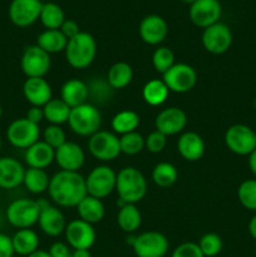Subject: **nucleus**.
I'll use <instances>...</instances> for the list:
<instances>
[{"mask_svg":"<svg viewBox=\"0 0 256 257\" xmlns=\"http://www.w3.org/2000/svg\"><path fill=\"white\" fill-rule=\"evenodd\" d=\"M48 193L52 202L58 207H77L88 195L85 177L79 172L58 171L50 177Z\"/></svg>","mask_w":256,"mask_h":257,"instance_id":"1","label":"nucleus"},{"mask_svg":"<svg viewBox=\"0 0 256 257\" xmlns=\"http://www.w3.org/2000/svg\"><path fill=\"white\" fill-rule=\"evenodd\" d=\"M147 190V180L138 168L128 166L117 173L115 192L118 193V198L124 203L137 205L146 197Z\"/></svg>","mask_w":256,"mask_h":257,"instance_id":"2","label":"nucleus"},{"mask_svg":"<svg viewBox=\"0 0 256 257\" xmlns=\"http://www.w3.org/2000/svg\"><path fill=\"white\" fill-rule=\"evenodd\" d=\"M64 53L70 67L79 70L87 69L97 57V42L89 33L79 32L68 40Z\"/></svg>","mask_w":256,"mask_h":257,"instance_id":"3","label":"nucleus"},{"mask_svg":"<svg viewBox=\"0 0 256 257\" xmlns=\"http://www.w3.org/2000/svg\"><path fill=\"white\" fill-rule=\"evenodd\" d=\"M68 124L73 133L80 137H90L98 132L102 124V115L99 109L90 103L70 109Z\"/></svg>","mask_w":256,"mask_h":257,"instance_id":"4","label":"nucleus"},{"mask_svg":"<svg viewBox=\"0 0 256 257\" xmlns=\"http://www.w3.org/2000/svg\"><path fill=\"white\" fill-rule=\"evenodd\" d=\"M40 215V207L38 202L32 198H17L9 203L7 208V220L13 227L18 230L32 228L38 223Z\"/></svg>","mask_w":256,"mask_h":257,"instance_id":"5","label":"nucleus"},{"mask_svg":"<svg viewBox=\"0 0 256 257\" xmlns=\"http://www.w3.org/2000/svg\"><path fill=\"white\" fill-rule=\"evenodd\" d=\"M115 182H117V173L107 165L97 166L85 177L88 195L99 200L112 195L113 191H115Z\"/></svg>","mask_w":256,"mask_h":257,"instance_id":"6","label":"nucleus"},{"mask_svg":"<svg viewBox=\"0 0 256 257\" xmlns=\"http://www.w3.org/2000/svg\"><path fill=\"white\" fill-rule=\"evenodd\" d=\"M88 151L95 160L110 162L120 155L119 137L109 131H98L88 140Z\"/></svg>","mask_w":256,"mask_h":257,"instance_id":"7","label":"nucleus"},{"mask_svg":"<svg viewBox=\"0 0 256 257\" xmlns=\"http://www.w3.org/2000/svg\"><path fill=\"white\" fill-rule=\"evenodd\" d=\"M225 145L237 156H248L256 150V132L246 124H233L225 132Z\"/></svg>","mask_w":256,"mask_h":257,"instance_id":"8","label":"nucleus"},{"mask_svg":"<svg viewBox=\"0 0 256 257\" xmlns=\"http://www.w3.org/2000/svg\"><path fill=\"white\" fill-rule=\"evenodd\" d=\"M162 80L170 92L183 94L195 88L197 83V73L190 64L175 63V65L162 75Z\"/></svg>","mask_w":256,"mask_h":257,"instance_id":"9","label":"nucleus"},{"mask_svg":"<svg viewBox=\"0 0 256 257\" xmlns=\"http://www.w3.org/2000/svg\"><path fill=\"white\" fill-rule=\"evenodd\" d=\"M50 54L37 44L28 45L23 52L20 68L27 78H44L50 70Z\"/></svg>","mask_w":256,"mask_h":257,"instance_id":"10","label":"nucleus"},{"mask_svg":"<svg viewBox=\"0 0 256 257\" xmlns=\"http://www.w3.org/2000/svg\"><path fill=\"white\" fill-rule=\"evenodd\" d=\"M40 137L39 125L32 123L27 118H18L13 120L7 130V140L13 147L27 150L37 143Z\"/></svg>","mask_w":256,"mask_h":257,"instance_id":"11","label":"nucleus"},{"mask_svg":"<svg viewBox=\"0 0 256 257\" xmlns=\"http://www.w3.org/2000/svg\"><path fill=\"white\" fill-rule=\"evenodd\" d=\"M132 248L137 257H165L170 248V242L163 233L147 231L136 236Z\"/></svg>","mask_w":256,"mask_h":257,"instance_id":"12","label":"nucleus"},{"mask_svg":"<svg viewBox=\"0 0 256 257\" xmlns=\"http://www.w3.org/2000/svg\"><path fill=\"white\" fill-rule=\"evenodd\" d=\"M64 235L68 246L73 250H90L97 240L94 226L80 218L67 223Z\"/></svg>","mask_w":256,"mask_h":257,"instance_id":"13","label":"nucleus"},{"mask_svg":"<svg viewBox=\"0 0 256 257\" xmlns=\"http://www.w3.org/2000/svg\"><path fill=\"white\" fill-rule=\"evenodd\" d=\"M232 32L228 25L221 22L203 29L202 37H201L203 48L208 53L215 55H220L227 52L232 44Z\"/></svg>","mask_w":256,"mask_h":257,"instance_id":"14","label":"nucleus"},{"mask_svg":"<svg viewBox=\"0 0 256 257\" xmlns=\"http://www.w3.org/2000/svg\"><path fill=\"white\" fill-rule=\"evenodd\" d=\"M43 3L40 0H12L9 5V19L15 27L28 28L39 20Z\"/></svg>","mask_w":256,"mask_h":257,"instance_id":"15","label":"nucleus"},{"mask_svg":"<svg viewBox=\"0 0 256 257\" xmlns=\"http://www.w3.org/2000/svg\"><path fill=\"white\" fill-rule=\"evenodd\" d=\"M188 14L193 25L206 29L220 22L222 8L218 0H196L190 5Z\"/></svg>","mask_w":256,"mask_h":257,"instance_id":"16","label":"nucleus"},{"mask_svg":"<svg viewBox=\"0 0 256 257\" xmlns=\"http://www.w3.org/2000/svg\"><path fill=\"white\" fill-rule=\"evenodd\" d=\"M187 114L178 107H168L161 110L155 119L156 130L165 136L181 135L187 125Z\"/></svg>","mask_w":256,"mask_h":257,"instance_id":"17","label":"nucleus"},{"mask_svg":"<svg viewBox=\"0 0 256 257\" xmlns=\"http://www.w3.org/2000/svg\"><path fill=\"white\" fill-rule=\"evenodd\" d=\"M54 162L60 171L79 172L85 162V153L78 143L67 141L58 150H55Z\"/></svg>","mask_w":256,"mask_h":257,"instance_id":"18","label":"nucleus"},{"mask_svg":"<svg viewBox=\"0 0 256 257\" xmlns=\"http://www.w3.org/2000/svg\"><path fill=\"white\" fill-rule=\"evenodd\" d=\"M140 37L146 44L160 45L168 35V24L161 15H147L140 23Z\"/></svg>","mask_w":256,"mask_h":257,"instance_id":"19","label":"nucleus"},{"mask_svg":"<svg viewBox=\"0 0 256 257\" xmlns=\"http://www.w3.org/2000/svg\"><path fill=\"white\" fill-rule=\"evenodd\" d=\"M25 170L23 163L17 158L0 157V188L3 190H14L23 185Z\"/></svg>","mask_w":256,"mask_h":257,"instance_id":"20","label":"nucleus"},{"mask_svg":"<svg viewBox=\"0 0 256 257\" xmlns=\"http://www.w3.org/2000/svg\"><path fill=\"white\" fill-rule=\"evenodd\" d=\"M67 223L64 213L58 206L49 205L48 207L40 210L38 225L47 236H50V237L60 236L64 233Z\"/></svg>","mask_w":256,"mask_h":257,"instance_id":"21","label":"nucleus"},{"mask_svg":"<svg viewBox=\"0 0 256 257\" xmlns=\"http://www.w3.org/2000/svg\"><path fill=\"white\" fill-rule=\"evenodd\" d=\"M23 94L30 105L44 107L53 98V90L44 78H27L23 84Z\"/></svg>","mask_w":256,"mask_h":257,"instance_id":"22","label":"nucleus"},{"mask_svg":"<svg viewBox=\"0 0 256 257\" xmlns=\"http://www.w3.org/2000/svg\"><path fill=\"white\" fill-rule=\"evenodd\" d=\"M206 145L198 133L188 131L181 133L177 141V151L183 160L188 162H197L205 155Z\"/></svg>","mask_w":256,"mask_h":257,"instance_id":"23","label":"nucleus"},{"mask_svg":"<svg viewBox=\"0 0 256 257\" xmlns=\"http://www.w3.org/2000/svg\"><path fill=\"white\" fill-rule=\"evenodd\" d=\"M55 158V150L50 147L44 141H38L33 146L25 150L24 161L30 168L45 170L49 167Z\"/></svg>","mask_w":256,"mask_h":257,"instance_id":"24","label":"nucleus"},{"mask_svg":"<svg viewBox=\"0 0 256 257\" xmlns=\"http://www.w3.org/2000/svg\"><path fill=\"white\" fill-rule=\"evenodd\" d=\"M88 98H89V88L80 79L73 78L67 80L60 88V99L70 108L88 103Z\"/></svg>","mask_w":256,"mask_h":257,"instance_id":"25","label":"nucleus"},{"mask_svg":"<svg viewBox=\"0 0 256 257\" xmlns=\"http://www.w3.org/2000/svg\"><path fill=\"white\" fill-rule=\"evenodd\" d=\"M78 215L80 220L95 225L100 222L105 216V207L102 200L87 195L77 206Z\"/></svg>","mask_w":256,"mask_h":257,"instance_id":"26","label":"nucleus"},{"mask_svg":"<svg viewBox=\"0 0 256 257\" xmlns=\"http://www.w3.org/2000/svg\"><path fill=\"white\" fill-rule=\"evenodd\" d=\"M14 252L20 256H29L39 250V236L32 228L18 230L12 237Z\"/></svg>","mask_w":256,"mask_h":257,"instance_id":"27","label":"nucleus"},{"mask_svg":"<svg viewBox=\"0 0 256 257\" xmlns=\"http://www.w3.org/2000/svg\"><path fill=\"white\" fill-rule=\"evenodd\" d=\"M117 223L119 228L128 235L135 233L142 225V215L138 207L132 203H125L120 208H118Z\"/></svg>","mask_w":256,"mask_h":257,"instance_id":"28","label":"nucleus"},{"mask_svg":"<svg viewBox=\"0 0 256 257\" xmlns=\"http://www.w3.org/2000/svg\"><path fill=\"white\" fill-rule=\"evenodd\" d=\"M67 44L68 39L59 29H45L37 38V45L42 48L43 50H45L48 54H57V53L64 52Z\"/></svg>","mask_w":256,"mask_h":257,"instance_id":"29","label":"nucleus"},{"mask_svg":"<svg viewBox=\"0 0 256 257\" xmlns=\"http://www.w3.org/2000/svg\"><path fill=\"white\" fill-rule=\"evenodd\" d=\"M170 89L162 79H151L145 84L142 89L143 100L151 107H160L166 103Z\"/></svg>","mask_w":256,"mask_h":257,"instance_id":"30","label":"nucleus"},{"mask_svg":"<svg viewBox=\"0 0 256 257\" xmlns=\"http://www.w3.org/2000/svg\"><path fill=\"white\" fill-rule=\"evenodd\" d=\"M133 79V69L128 63L117 62L108 69L107 80L110 88L115 90L124 89Z\"/></svg>","mask_w":256,"mask_h":257,"instance_id":"31","label":"nucleus"},{"mask_svg":"<svg viewBox=\"0 0 256 257\" xmlns=\"http://www.w3.org/2000/svg\"><path fill=\"white\" fill-rule=\"evenodd\" d=\"M140 123L141 118L137 112L131 109H124L115 113L114 117L112 118V122H110V127H112L113 133L123 136L131 132H136Z\"/></svg>","mask_w":256,"mask_h":257,"instance_id":"32","label":"nucleus"},{"mask_svg":"<svg viewBox=\"0 0 256 257\" xmlns=\"http://www.w3.org/2000/svg\"><path fill=\"white\" fill-rule=\"evenodd\" d=\"M49 182L50 177L45 170L30 167L25 170L23 185L33 195H42V193L47 192L48 187H49Z\"/></svg>","mask_w":256,"mask_h":257,"instance_id":"33","label":"nucleus"},{"mask_svg":"<svg viewBox=\"0 0 256 257\" xmlns=\"http://www.w3.org/2000/svg\"><path fill=\"white\" fill-rule=\"evenodd\" d=\"M70 109H72V108L68 104H65L60 98H52V99L43 107L45 119L48 120L49 124L55 125H62L64 124V123H68Z\"/></svg>","mask_w":256,"mask_h":257,"instance_id":"34","label":"nucleus"},{"mask_svg":"<svg viewBox=\"0 0 256 257\" xmlns=\"http://www.w3.org/2000/svg\"><path fill=\"white\" fill-rule=\"evenodd\" d=\"M65 18L64 12L62 8L55 3H44L40 12L39 20L45 29L58 30L63 25Z\"/></svg>","mask_w":256,"mask_h":257,"instance_id":"35","label":"nucleus"},{"mask_svg":"<svg viewBox=\"0 0 256 257\" xmlns=\"http://www.w3.org/2000/svg\"><path fill=\"white\" fill-rule=\"evenodd\" d=\"M178 180V171L175 165L170 162H161L155 166L152 171V181L161 188H168Z\"/></svg>","mask_w":256,"mask_h":257,"instance_id":"36","label":"nucleus"},{"mask_svg":"<svg viewBox=\"0 0 256 257\" xmlns=\"http://www.w3.org/2000/svg\"><path fill=\"white\" fill-rule=\"evenodd\" d=\"M120 153L127 156H136L145 150V137L141 133L136 132L127 133L119 137Z\"/></svg>","mask_w":256,"mask_h":257,"instance_id":"37","label":"nucleus"},{"mask_svg":"<svg viewBox=\"0 0 256 257\" xmlns=\"http://www.w3.org/2000/svg\"><path fill=\"white\" fill-rule=\"evenodd\" d=\"M238 202L248 211L256 212V180H245L237 188Z\"/></svg>","mask_w":256,"mask_h":257,"instance_id":"38","label":"nucleus"},{"mask_svg":"<svg viewBox=\"0 0 256 257\" xmlns=\"http://www.w3.org/2000/svg\"><path fill=\"white\" fill-rule=\"evenodd\" d=\"M152 65L160 74H165L175 65V53L168 47H158L152 54Z\"/></svg>","mask_w":256,"mask_h":257,"instance_id":"39","label":"nucleus"},{"mask_svg":"<svg viewBox=\"0 0 256 257\" xmlns=\"http://www.w3.org/2000/svg\"><path fill=\"white\" fill-rule=\"evenodd\" d=\"M197 243L205 257H216L223 247L222 238L215 232L205 233Z\"/></svg>","mask_w":256,"mask_h":257,"instance_id":"40","label":"nucleus"},{"mask_svg":"<svg viewBox=\"0 0 256 257\" xmlns=\"http://www.w3.org/2000/svg\"><path fill=\"white\" fill-rule=\"evenodd\" d=\"M43 141L54 150H58L60 146L67 142V135H65L62 125L49 124L43 131Z\"/></svg>","mask_w":256,"mask_h":257,"instance_id":"41","label":"nucleus"},{"mask_svg":"<svg viewBox=\"0 0 256 257\" xmlns=\"http://www.w3.org/2000/svg\"><path fill=\"white\" fill-rule=\"evenodd\" d=\"M167 146V136L161 133L160 131L155 130L145 138V147L151 153H161Z\"/></svg>","mask_w":256,"mask_h":257,"instance_id":"42","label":"nucleus"},{"mask_svg":"<svg viewBox=\"0 0 256 257\" xmlns=\"http://www.w3.org/2000/svg\"><path fill=\"white\" fill-rule=\"evenodd\" d=\"M171 257H205L202 251H201L198 243L188 241V242H183L178 245L177 247L173 250Z\"/></svg>","mask_w":256,"mask_h":257,"instance_id":"43","label":"nucleus"},{"mask_svg":"<svg viewBox=\"0 0 256 257\" xmlns=\"http://www.w3.org/2000/svg\"><path fill=\"white\" fill-rule=\"evenodd\" d=\"M15 255L13 241L7 233L0 232V257H13Z\"/></svg>","mask_w":256,"mask_h":257,"instance_id":"44","label":"nucleus"},{"mask_svg":"<svg viewBox=\"0 0 256 257\" xmlns=\"http://www.w3.org/2000/svg\"><path fill=\"white\" fill-rule=\"evenodd\" d=\"M59 30L64 34V37L67 38L68 40L72 39L73 37H75V35L80 32L79 25H78V23L73 19H65Z\"/></svg>","mask_w":256,"mask_h":257,"instance_id":"45","label":"nucleus"},{"mask_svg":"<svg viewBox=\"0 0 256 257\" xmlns=\"http://www.w3.org/2000/svg\"><path fill=\"white\" fill-rule=\"evenodd\" d=\"M52 257H72V251L68 243L54 242L48 250Z\"/></svg>","mask_w":256,"mask_h":257,"instance_id":"46","label":"nucleus"},{"mask_svg":"<svg viewBox=\"0 0 256 257\" xmlns=\"http://www.w3.org/2000/svg\"><path fill=\"white\" fill-rule=\"evenodd\" d=\"M25 118H27L28 120H30L32 123H35V124L39 125L40 122H42L43 119H45L43 107H34V105H32V107L28 109Z\"/></svg>","mask_w":256,"mask_h":257,"instance_id":"47","label":"nucleus"},{"mask_svg":"<svg viewBox=\"0 0 256 257\" xmlns=\"http://www.w3.org/2000/svg\"><path fill=\"white\" fill-rule=\"evenodd\" d=\"M247 157H248V160H247L248 168H250L251 173H252V175L256 177V150L252 151V152H251Z\"/></svg>","mask_w":256,"mask_h":257,"instance_id":"48","label":"nucleus"},{"mask_svg":"<svg viewBox=\"0 0 256 257\" xmlns=\"http://www.w3.org/2000/svg\"><path fill=\"white\" fill-rule=\"evenodd\" d=\"M248 232H250L251 237L256 240V215L252 216L250 222H248Z\"/></svg>","mask_w":256,"mask_h":257,"instance_id":"49","label":"nucleus"},{"mask_svg":"<svg viewBox=\"0 0 256 257\" xmlns=\"http://www.w3.org/2000/svg\"><path fill=\"white\" fill-rule=\"evenodd\" d=\"M72 257H92L89 250H73Z\"/></svg>","mask_w":256,"mask_h":257,"instance_id":"50","label":"nucleus"},{"mask_svg":"<svg viewBox=\"0 0 256 257\" xmlns=\"http://www.w3.org/2000/svg\"><path fill=\"white\" fill-rule=\"evenodd\" d=\"M27 257H52L50 253L45 250H37L35 252H33L32 255L27 256Z\"/></svg>","mask_w":256,"mask_h":257,"instance_id":"51","label":"nucleus"},{"mask_svg":"<svg viewBox=\"0 0 256 257\" xmlns=\"http://www.w3.org/2000/svg\"><path fill=\"white\" fill-rule=\"evenodd\" d=\"M181 2H183V3H186V4H192V3H195L196 0H181Z\"/></svg>","mask_w":256,"mask_h":257,"instance_id":"52","label":"nucleus"},{"mask_svg":"<svg viewBox=\"0 0 256 257\" xmlns=\"http://www.w3.org/2000/svg\"><path fill=\"white\" fill-rule=\"evenodd\" d=\"M2 117H3V107L2 104H0V119H2Z\"/></svg>","mask_w":256,"mask_h":257,"instance_id":"53","label":"nucleus"},{"mask_svg":"<svg viewBox=\"0 0 256 257\" xmlns=\"http://www.w3.org/2000/svg\"><path fill=\"white\" fill-rule=\"evenodd\" d=\"M2 147H3V141H2V137H0V151H2Z\"/></svg>","mask_w":256,"mask_h":257,"instance_id":"54","label":"nucleus"},{"mask_svg":"<svg viewBox=\"0 0 256 257\" xmlns=\"http://www.w3.org/2000/svg\"><path fill=\"white\" fill-rule=\"evenodd\" d=\"M40 2H42V0H40Z\"/></svg>","mask_w":256,"mask_h":257,"instance_id":"55","label":"nucleus"}]
</instances>
